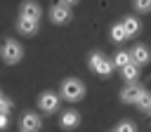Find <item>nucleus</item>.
<instances>
[{"label": "nucleus", "mask_w": 151, "mask_h": 132, "mask_svg": "<svg viewBox=\"0 0 151 132\" xmlns=\"http://www.w3.org/2000/svg\"><path fill=\"white\" fill-rule=\"evenodd\" d=\"M17 31H19L21 35H33V33H38V19L19 16V19H17Z\"/></svg>", "instance_id": "11"}, {"label": "nucleus", "mask_w": 151, "mask_h": 132, "mask_svg": "<svg viewBox=\"0 0 151 132\" xmlns=\"http://www.w3.org/2000/svg\"><path fill=\"white\" fill-rule=\"evenodd\" d=\"M59 125H61L64 130H76V127L80 125V113H78V111H73V108L64 111V113H61V118H59Z\"/></svg>", "instance_id": "9"}, {"label": "nucleus", "mask_w": 151, "mask_h": 132, "mask_svg": "<svg viewBox=\"0 0 151 132\" xmlns=\"http://www.w3.org/2000/svg\"><path fill=\"white\" fill-rule=\"evenodd\" d=\"M80 0H59V5H66V7H73V5H78Z\"/></svg>", "instance_id": "21"}, {"label": "nucleus", "mask_w": 151, "mask_h": 132, "mask_svg": "<svg viewBox=\"0 0 151 132\" xmlns=\"http://www.w3.org/2000/svg\"><path fill=\"white\" fill-rule=\"evenodd\" d=\"M123 71V78H125V82H137V78H139V66L137 64H127V66H123L120 68Z\"/></svg>", "instance_id": "13"}, {"label": "nucleus", "mask_w": 151, "mask_h": 132, "mask_svg": "<svg viewBox=\"0 0 151 132\" xmlns=\"http://www.w3.org/2000/svg\"><path fill=\"white\" fill-rule=\"evenodd\" d=\"M116 132H137V125L132 120H120L116 125Z\"/></svg>", "instance_id": "17"}, {"label": "nucleus", "mask_w": 151, "mask_h": 132, "mask_svg": "<svg viewBox=\"0 0 151 132\" xmlns=\"http://www.w3.org/2000/svg\"><path fill=\"white\" fill-rule=\"evenodd\" d=\"M19 16H26V19H38L40 21V5L33 2V0H24L21 7H19Z\"/></svg>", "instance_id": "10"}, {"label": "nucleus", "mask_w": 151, "mask_h": 132, "mask_svg": "<svg viewBox=\"0 0 151 132\" xmlns=\"http://www.w3.org/2000/svg\"><path fill=\"white\" fill-rule=\"evenodd\" d=\"M130 59H132V64L144 66V64H149L151 52H149V47H146V45H134V47L130 50Z\"/></svg>", "instance_id": "8"}, {"label": "nucleus", "mask_w": 151, "mask_h": 132, "mask_svg": "<svg viewBox=\"0 0 151 132\" xmlns=\"http://www.w3.org/2000/svg\"><path fill=\"white\" fill-rule=\"evenodd\" d=\"M9 108H12V101L0 97V113H5V116H7V113H9Z\"/></svg>", "instance_id": "19"}, {"label": "nucleus", "mask_w": 151, "mask_h": 132, "mask_svg": "<svg viewBox=\"0 0 151 132\" xmlns=\"http://www.w3.org/2000/svg\"><path fill=\"white\" fill-rule=\"evenodd\" d=\"M38 106L42 113H54L59 108V94L57 92H42L38 97Z\"/></svg>", "instance_id": "4"}, {"label": "nucleus", "mask_w": 151, "mask_h": 132, "mask_svg": "<svg viewBox=\"0 0 151 132\" xmlns=\"http://www.w3.org/2000/svg\"><path fill=\"white\" fill-rule=\"evenodd\" d=\"M134 104H137V108H139V111L151 113V92H146V90H144V92H142V97H139Z\"/></svg>", "instance_id": "14"}, {"label": "nucleus", "mask_w": 151, "mask_h": 132, "mask_svg": "<svg viewBox=\"0 0 151 132\" xmlns=\"http://www.w3.org/2000/svg\"><path fill=\"white\" fill-rule=\"evenodd\" d=\"M40 125H42V123H40V116H38V113H31V111H28V113H24V116H21V120H19L21 132H38V130H40Z\"/></svg>", "instance_id": "7"}, {"label": "nucleus", "mask_w": 151, "mask_h": 132, "mask_svg": "<svg viewBox=\"0 0 151 132\" xmlns=\"http://www.w3.org/2000/svg\"><path fill=\"white\" fill-rule=\"evenodd\" d=\"M0 57H2L5 64H19L21 57H24V47H21L17 40L9 38V40L2 42V47H0Z\"/></svg>", "instance_id": "2"}, {"label": "nucleus", "mask_w": 151, "mask_h": 132, "mask_svg": "<svg viewBox=\"0 0 151 132\" xmlns=\"http://www.w3.org/2000/svg\"><path fill=\"white\" fill-rule=\"evenodd\" d=\"M7 123H9V118H7L5 113H0V130H5V127H7Z\"/></svg>", "instance_id": "20"}, {"label": "nucleus", "mask_w": 151, "mask_h": 132, "mask_svg": "<svg viewBox=\"0 0 151 132\" xmlns=\"http://www.w3.org/2000/svg\"><path fill=\"white\" fill-rule=\"evenodd\" d=\"M50 19H52V24H59V26L68 24V21H71V7L57 2L54 7H50Z\"/></svg>", "instance_id": "6"}, {"label": "nucleus", "mask_w": 151, "mask_h": 132, "mask_svg": "<svg viewBox=\"0 0 151 132\" xmlns=\"http://www.w3.org/2000/svg\"><path fill=\"white\" fill-rule=\"evenodd\" d=\"M59 97L66 99V101H80V99L85 97V85H83L78 78H66V80L61 82Z\"/></svg>", "instance_id": "1"}, {"label": "nucleus", "mask_w": 151, "mask_h": 132, "mask_svg": "<svg viewBox=\"0 0 151 132\" xmlns=\"http://www.w3.org/2000/svg\"><path fill=\"white\" fill-rule=\"evenodd\" d=\"M111 40H113V42L127 40V33H125V28H123L120 24H113V26H111Z\"/></svg>", "instance_id": "15"}, {"label": "nucleus", "mask_w": 151, "mask_h": 132, "mask_svg": "<svg viewBox=\"0 0 151 132\" xmlns=\"http://www.w3.org/2000/svg\"><path fill=\"white\" fill-rule=\"evenodd\" d=\"M130 61H132V59H130V52H123V50H120V52H116V57H113L111 64L118 66V68H123V66H127Z\"/></svg>", "instance_id": "16"}, {"label": "nucleus", "mask_w": 151, "mask_h": 132, "mask_svg": "<svg viewBox=\"0 0 151 132\" xmlns=\"http://www.w3.org/2000/svg\"><path fill=\"white\" fill-rule=\"evenodd\" d=\"M111 132H116V130H111Z\"/></svg>", "instance_id": "22"}, {"label": "nucleus", "mask_w": 151, "mask_h": 132, "mask_svg": "<svg viewBox=\"0 0 151 132\" xmlns=\"http://www.w3.org/2000/svg\"><path fill=\"white\" fill-rule=\"evenodd\" d=\"M0 97H2V94H0Z\"/></svg>", "instance_id": "23"}, {"label": "nucleus", "mask_w": 151, "mask_h": 132, "mask_svg": "<svg viewBox=\"0 0 151 132\" xmlns=\"http://www.w3.org/2000/svg\"><path fill=\"white\" fill-rule=\"evenodd\" d=\"M137 12H151V0H134Z\"/></svg>", "instance_id": "18"}, {"label": "nucleus", "mask_w": 151, "mask_h": 132, "mask_svg": "<svg viewBox=\"0 0 151 132\" xmlns=\"http://www.w3.org/2000/svg\"><path fill=\"white\" fill-rule=\"evenodd\" d=\"M120 26L125 28L127 38H132V35H137V33L142 31V24H139V19H137V16H125V19L120 21Z\"/></svg>", "instance_id": "12"}, {"label": "nucleus", "mask_w": 151, "mask_h": 132, "mask_svg": "<svg viewBox=\"0 0 151 132\" xmlns=\"http://www.w3.org/2000/svg\"><path fill=\"white\" fill-rule=\"evenodd\" d=\"M87 64H90V68H92L97 75H101V78H109L111 71H113V64H111L109 57H104L101 52H92L90 59H87Z\"/></svg>", "instance_id": "3"}, {"label": "nucleus", "mask_w": 151, "mask_h": 132, "mask_svg": "<svg viewBox=\"0 0 151 132\" xmlns=\"http://www.w3.org/2000/svg\"><path fill=\"white\" fill-rule=\"evenodd\" d=\"M142 92H144V87H142L139 82H127V85L120 90V101H123V104H134V101L142 97Z\"/></svg>", "instance_id": "5"}]
</instances>
